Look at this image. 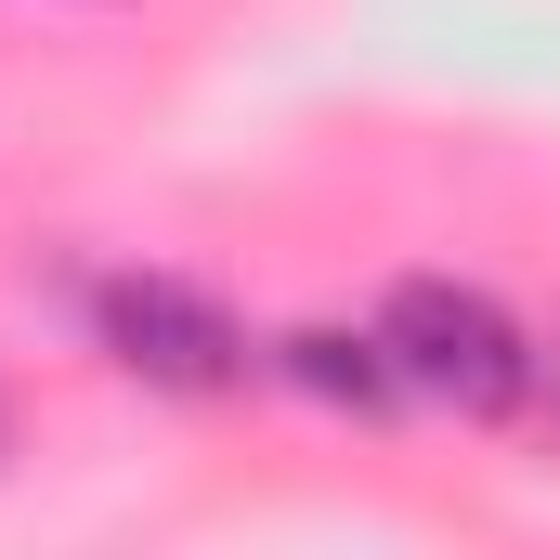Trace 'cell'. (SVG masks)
Returning a JSON list of instances; mask_svg holds the SVG:
<instances>
[{
  "label": "cell",
  "mask_w": 560,
  "mask_h": 560,
  "mask_svg": "<svg viewBox=\"0 0 560 560\" xmlns=\"http://www.w3.org/2000/svg\"><path fill=\"white\" fill-rule=\"evenodd\" d=\"M261 365H275L300 405H326V418H392V405H405V378H392L378 326H287Z\"/></svg>",
  "instance_id": "3957f363"
},
{
  "label": "cell",
  "mask_w": 560,
  "mask_h": 560,
  "mask_svg": "<svg viewBox=\"0 0 560 560\" xmlns=\"http://www.w3.org/2000/svg\"><path fill=\"white\" fill-rule=\"evenodd\" d=\"M378 352H392L405 405H443V418H522V392H535L522 313L469 275H405L378 300Z\"/></svg>",
  "instance_id": "6da1fadb"
},
{
  "label": "cell",
  "mask_w": 560,
  "mask_h": 560,
  "mask_svg": "<svg viewBox=\"0 0 560 560\" xmlns=\"http://www.w3.org/2000/svg\"><path fill=\"white\" fill-rule=\"evenodd\" d=\"M92 339H105L118 378L183 392V405H222V392L248 378V326H235L196 275H105L92 287Z\"/></svg>",
  "instance_id": "7a4b0ae2"
}]
</instances>
